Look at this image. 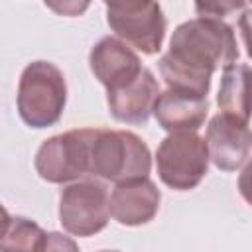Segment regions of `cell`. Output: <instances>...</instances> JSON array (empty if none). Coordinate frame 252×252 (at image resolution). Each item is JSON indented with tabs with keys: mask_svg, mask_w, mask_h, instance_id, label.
Instances as JSON below:
<instances>
[{
	"mask_svg": "<svg viewBox=\"0 0 252 252\" xmlns=\"http://www.w3.org/2000/svg\"><path fill=\"white\" fill-rule=\"evenodd\" d=\"M238 59L232 28L219 18H193L179 24L169 49L159 57V73L169 89L205 94L217 69Z\"/></svg>",
	"mask_w": 252,
	"mask_h": 252,
	"instance_id": "1",
	"label": "cell"
},
{
	"mask_svg": "<svg viewBox=\"0 0 252 252\" xmlns=\"http://www.w3.org/2000/svg\"><path fill=\"white\" fill-rule=\"evenodd\" d=\"M67 102V83L61 69L49 61H32L18 83V114L30 128H49L59 122Z\"/></svg>",
	"mask_w": 252,
	"mask_h": 252,
	"instance_id": "2",
	"label": "cell"
},
{
	"mask_svg": "<svg viewBox=\"0 0 252 252\" xmlns=\"http://www.w3.org/2000/svg\"><path fill=\"white\" fill-rule=\"evenodd\" d=\"M152 154L146 142L128 130L96 128L91 154V175L96 179L120 183L148 177Z\"/></svg>",
	"mask_w": 252,
	"mask_h": 252,
	"instance_id": "3",
	"label": "cell"
},
{
	"mask_svg": "<svg viewBox=\"0 0 252 252\" xmlns=\"http://www.w3.org/2000/svg\"><path fill=\"white\" fill-rule=\"evenodd\" d=\"M209 146L197 132H171L156 152V167L163 185L175 191L195 189L209 171Z\"/></svg>",
	"mask_w": 252,
	"mask_h": 252,
	"instance_id": "4",
	"label": "cell"
},
{
	"mask_svg": "<svg viewBox=\"0 0 252 252\" xmlns=\"http://www.w3.org/2000/svg\"><path fill=\"white\" fill-rule=\"evenodd\" d=\"M96 128H75L47 138L33 159L37 175L47 183H71L91 175V154Z\"/></svg>",
	"mask_w": 252,
	"mask_h": 252,
	"instance_id": "5",
	"label": "cell"
},
{
	"mask_svg": "<svg viewBox=\"0 0 252 252\" xmlns=\"http://www.w3.org/2000/svg\"><path fill=\"white\" fill-rule=\"evenodd\" d=\"M106 22L110 30L146 55L161 49L167 20L158 0H118L106 6Z\"/></svg>",
	"mask_w": 252,
	"mask_h": 252,
	"instance_id": "6",
	"label": "cell"
},
{
	"mask_svg": "<svg viewBox=\"0 0 252 252\" xmlns=\"http://www.w3.org/2000/svg\"><path fill=\"white\" fill-rule=\"evenodd\" d=\"M110 195L104 183L83 179L67 185L59 195V222L73 236H93L110 219Z\"/></svg>",
	"mask_w": 252,
	"mask_h": 252,
	"instance_id": "7",
	"label": "cell"
},
{
	"mask_svg": "<svg viewBox=\"0 0 252 252\" xmlns=\"http://www.w3.org/2000/svg\"><path fill=\"white\" fill-rule=\"evenodd\" d=\"M207 146L211 161L222 171L240 169L252 156V130L222 112L215 114L207 126Z\"/></svg>",
	"mask_w": 252,
	"mask_h": 252,
	"instance_id": "8",
	"label": "cell"
},
{
	"mask_svg": "<svg viewBox=\"0 0 252 252\" xmlns=\"http://www.w3.org/2000/svg\"><path fill=\"white\" fill-rule=\"evenodd\" d=\"M89 65L94 79L106 91H114L132 83L144 71L138 53H134L126 41L112 35H106L93 45L89 53Z\"/></svg>",
	"mask_w": 252,
	"mask_h": 252,
	"instance_id": "9",
	"label": "cell"
},
{
	"mask_svg": "<svg viewBox=\"0 0 252 252\" xmlns=\"http://www.w3.org/2000/svg\"><path fill=\"white\" fill-rule=\"evenodd\" d=\"M161 203V193L148 177L114 183L110 193V213L124 226H140L150 222Z\"/></svg>",
	"mask_w": 252,
	"mask_h": 252,
	"instance_id": "10",
	"label": "cell"
},
{
	"mask_svg": "<svg viewBox=\"0 0 252 252\" xmlns=\"http://www.w3.org/2000/svg\"><path fill=\"white\" fill-rule=\"evenodd\" d=\"M159 93L161 91L154 73L144 67V71L132 83L114 91H106L108 110L118 122L146 124L148 118L154 114V106Z\"/></svg>",
	"mask_w": 252,
	"mask_h": 252,
	"instance_id": "11",
	"label": "cell"
},
{
	"mask_svg": "<svg viewBox=\"0 0 252 252\" xmlns=\"http://www.w3.org/2000/svg\"><path fill=\"white\" fill-rule=\"evenodd\" d=\"M209 114V98L205 94L169 89L159 93L154 116L165 132H197Z\"/></svg>",
	"mask_w": 252,
	"mask_h": 252,
	"instance_id": "12",
	"label": "cell"
},
{
	"mask_svg": "<svg viewBox=\"0 0 252 252\" xmlns=\"http://www.w3.org/2000/svg\"><path fill=\"white\" fill-rule=\"evenodd\" d=\"M219 110L238 122L248 124L252 116V67L232 63L222 69L217 94Z\"/></svg>",
	"mask_w": 252,
	"mask_h": 252,
	"instance_id": "13",
	"label": "cell"
},
{
	"mask_svg": "<svg viewBox=\"0 0 252 252\" xmlns=\"http://www.w3.org/2000/svg\"><path fill=\"white\" fill-rule=\"evenodd\" d=\"M47 234L39 224L26 217H10L4 211L0 248L4 250H45Z\"/></svg>",
	"mask_w": 252,
	"mask_h": 252,
	"instance_id": "14",
	"label": "cell"
},
{
	"mask_svg": "<svg viewBox=\"0 0 252 252\" xmlns=\"http://www.w3.org/2000/svg\"><path fill=\"white\" fill-rule=\"evenodd\" d=\"M248 0H193L195 12L201 18H219L222 20L224 16L242 10Z\"/></svg>",
	"mask_w": 252,
	"mask_h": 252,
	"instance_id": "15",
	"label": "cell"
},
{
	"mask_svg": "<svg viewBox=\"0 0 252 252\" xmlns=\"http://www.w3.org/2000/svg\"><path fill=\"white\" fill-rule=\"evenodd\" d=\"M43 4L51 12H55L57 16L77 18V16H83L89 10L91 0H43Z\"/></svg>",
	"mask_w": 252,
	"mask_h": 252,
	"instance_id": "16",
	"label": "cell"
},
{
	"mask_svg": "<svg viewBox=\"0 0 252 252\" xmlns=\"http://www.w3.org/2000/svg\"><path fill=\"white\" fill-rule=\"evenodd\" d=\"M238 193H240V197L248 205H252V156L248 158V161L240 169V175H238Z\"/></svg>",
	"mask_w": 252,
	"mask_h": 252,
	"instance_id": "17",
	"label": "cell"
},
{
	"mask_svg": "<svg viewBox=\"0 0 252 252\" xmlns=\"http://www.w3.org/2000/svg\"><path fill=\"white\" fill-rule=\"evenodd\" d=\"M238 28H240V35H242L246 53H248V57L252 59V10H246V12L240 16Z\"/></svg>",
	"mask_w": 252,
	"mask_h": 252,
	"instance_id": "18",
	"label": "cell"
},
{
	"mask_svg": "<svg viewBox=\"0 0 252 252\" xmlns=\"http://www.w3.org/2000/svg\"><path fill=\"white\" fill-rule=\"evenodd\" d=\"M65 248H69V250H77V244H75L73 240L65 238V236L59 234V232H49V234H47L45 250H65Z\"/></svg>",
	"mask_w": 252,
	"mask_h": 252,
	"instance_id": "19",
	"label": "cell"
},
{
	"mask_svg": "<svg viewBox=\"0 0 252 252\" xmlns=\"http://www.w3.org/2000/svg\"><path fill=\"white\" fill-rule=\"evenodd\" d=\"M102 2H104V4L108 6V4H112V2H118V0H102Z\"/></svg>",
	"mask_w": 252,
	"mask_h": 252,
	"instance_id": "20",
	"label": "cell"
},
{
	"mask_svg": "<svg viewBox=\"0 0 252 252\" xmlns=\"http://www.w3.org/2000/svg\"><path fill=\"white\" fill-rule=\"evenodd\" d=\"M248 2H250V4H252V0H248Z\"/></svg>",
	"mask_w": 252,
	"mask_h": 252,
	"instance_id": "21",
	"label": "cell"
}]
</instances>
